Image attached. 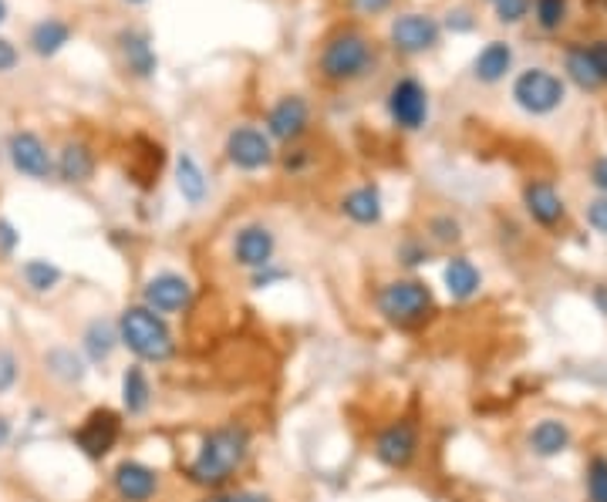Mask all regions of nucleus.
Here are the masks:
<instances>
[{
  "label": "nucleus",
  "instance_id": "nucleus-1",
  "mask_svg": "<svg viewBox=\"0 0 607 502\" xmlns=\"http://www.w3.org/2000/svg\"><path fill=\"white\" fill-rule=\"evenodd\" d=\"M250 452H253V432L243 422H219L199 435L196 452L183 466V479L203 492L230 489V482L243 472Z\"/></svg>",
  "mask_w": 607,
  "mask_h": 502
},
{
  "label": "nucleus",
  "instance_id": "nucleus-2",
  "mask_svg": "<svg viewBox=\"0 0 607 502\" xmlns=\"http://www.w3.org/2000/svg\"><path fill=\"white\" fill-rule=\"evenodd\" d=\"M119 345L139 361V364H170L180 354L176 330L170 327V317L149 310L145 304H129L116 314Z\"/></svg>",
  "mask_w": 607,
  "mask_h": 502
},
{
  "label": "nucleus",
  "instance_id": "nucleus-3",
  "mask_svg": "<svg viewBox=\"0 0 607 502\" xmlns=\"http://www.w3.org/2000/svg\"><path fill=\"white\" fill-rule=\"evenodd\" d=\"M375 314L395 330H419L438 314V301L422 276H392L375 291Z\"/></svg>",
  "mask_w": 607,
  "mask_h": 502
},
{
  "label": "nucleus",
  "instance_id": "nucleus-4",
  "mask_svg": "<svg viewBox=\"0 0 607 502\" xmlns=\"http://www.w3.org/2000/svg\"><path fill=\"white\" fill-rule=\"evenodd\" d=\"M375 65H378L375 41L358 28H342V31L330 34L321 47V58H317L321 78L330 85H355V81L368 78L375 72Z\"/></svg>",
  "mask_w": 607,
  "mask_h": 502
},
{
  "label": "nucleus",
  "instance_id": "nucleus-5",
  "mask_svg": "<svg viewBox=\"0 0 607 502\" xmlns=\"http://www.w3.org/2000/svg\"><path fill=\"white\" fill-rule=\"evenodd\" d=\"M419 449H422V428L415 418L402 415V418H392L389 425H381L371 438V459L389 469V472H405L415 466L419 459Z\"/></svg>",
  "mask_w": 607,
  "mask_h": 502
},
{
  "label": "nucleus",
  "instance_id": "nucleus-6",
  "mask_svg": "<svg viewBox=\"0 0 607 502\" xmlns=\"http://www.w3.org/2000/svg\"><path fill=\"white\" fill-rule=\"evenodd\" d=\"M122 432H126V415L116 412V408H91L78 428L72 432V441H75V449L88 459V462H105L108 456H112L119 449V441H122Z\"/></svg>",
  "mask_w": 607,
  "mask_h": 502
},
{
  "label": "nucleus",
  "instance_id": "nucleus-7",
  "mask_svg": "<svg viewBox=\"0 0 607 502\" xmlns=\"http://www.w3.org/2000/svg\"><path fill=\"white\" fill-rule=\"evenodd\" d=\"M513 101L520 111H527L533 119L554 116V111L567 101V85L561 75L546 72V68H527L513 81Z\"/></svg>",
  "mask_w": 607,
  "mask_h": 502
},
{
  "label": "nucleus",
  "instance_id": "nucleus-8",
  "mask_svg": "<svg viewBox=\"0 0 607 502\" xmlns=\"http://www.w3.org/2000/svg\"><path fill=\"white\" fill-rule=\"evenodd\" d=\"M193 297H196V287H193V281L186 273L159 270V273L145 276L139 304H145L149 310H155L162 317H180L193 307Z\"/></svg>",
  "mask_w": 607,
  "mask_h": 502
},
{
  "label": "nucleus",
  "instance_id": "nucleus-9",
  "mask_svg": "<svg viewBox=\"0 0 607 502\" xmlns=\"http://www.w3.org/2000/svg\"><path fill=\"white\" fill-rule=\"evenodd\" d=\"M224 155L234 170L240 173H263L270 170L273 162H278V149H273V139L257 129V126H237L227 132V142H224Z\"/></svg>",
  "mask_w": 607,
  "mask_h": 502
},
{
  "label": "nucleus",
  "instance_id": "nucleus-10",
  "mask_svg": "<svg viewBox=\"0 0 607 502\" xmlns=\"http://www.w3.org/2000/svg\"><path fill=\"white\" fill-rule=\"evenodd\" d=\"M384 108H389L392 126L402 129V132H419V129H425V126H429V111H432L425 85H422L419 78H412V75L399 78V81L389 88Z\"/></svg>",
  "mask_w": 607,
  "mask_h": 502
},
{
  "label": "nucleus",
  "instance_id": "nucleus-11",
  "mask_svg": "<svg viewBox=\"0 0 607 502\" xmlns=\"http://www.w3.org/2000/svg\"><path fill=\"white\" fill-rule=\"evenodd\" d=\"M8 159L14 165V173H21L24 179L34 183H47L54 176V152L47 149V142L31 132V129H18L8 139Z\"/></svg>",
  "mask_w": 607,
  "mask_h": 502
},
{
  "label": "nucleus",
  "instance_id": "nucleus-12",
  "mask_svg": "<svg viewBox=\"0 0 607 502\" xmlns=\"http://www.w3.org/2000/svg\"><path fill=\"white\" fill-rule=\"evenodd\" d=\"M230 257L240 270L253 273L278 260V233L267 222H243L230 240Z\"/></svg>",
  "mask_w": 607,
  "mask_h": 502
},
{
  "label": "nucleus",
  "instance_id": "nucleus-13",
  "mask_svg": "<svg viewBox=\"0 0 607 502\" xmlns=\"http://www.w3.org/2000/svg\"><path fill=\"white\" fill-rule=\"evenodd\" d=\"M311 129V105L304 95H284L270 105L267 111V122H263V132L273 139V142H284V145H294L304 139V132Z\"/></svg>",
  "mask_w": 607,
  "mask_h": 502
},
{
  "label": "nucleus",
  "instance_id": "nucleus-14",
  "mask_svg": "<svg viewBox=\"0 0 607 502\" xmlns=\"http://www.w3.org/2000/svg\"><path fill=\"white\" fill-rule=\"evenodd\" d=\"M112 492L119 502H155L162 492V472L142 459H122L112 469Z\"/></svg>",
  "mask_w": 607,
  "mask_h": 502
},
{
  "label": "nucleus",
  "instance_id": "nucleus-15",
  "mask_svg": "<svg viewBox=\"0 0 607 502\" xmlns=\"http://www.w3.org/2000/svg\"><path fill=\"white\" fill-rule=\"evenodd\" d=\"M389 41L399 54L415 58V54H425L443 41V24L429 14H399L389 28Z\"/></svg>",
  "mask_w": 607,
  "mask_h": 502
},
{
  "label": "nucleus",
  "instance_id": "nucleus-16",
  "mask_svg": "<svg viewBox=\"0 0 607 502\" xmlns=\"http://www.w3.org/2000/svg\"><path fill=\"white\" fill-rule=\"evenodd\" d=\"M523 209H527V216L536 222V227H543V230H557L561 222L567 219L564 196L557 193L554 183H546V179H530L523 186Z\"/></svg>",
  "mask_w": 607,
  "mask_h": 502
},
{
  "label": "nucleus",
  "instance_id": "nucleus-17",
  "mask_svg": "<svg viewBox=\"0 0 607 502\" xmlns=\"http://www.w3.org/2000/svg\"><path fill=\"white\" fill-rule=\"evenodd\" d=\"M119 327H116V317H91L85 327H82V338H78V351L82 358L88 361V368H101L116 358L119 351Z\"/></svg>",
  "mask_w": 607,
  "mask_h": 502
},
{
  "label": "nucleus",
  "instance_id": "nucleus-18",
  "mask_svg": "<svg viewBox=\"0 0 607 502\" xmlns=\"http://www.w3.org/2000/svg\"><path fill=\"white\" fill-rule=\"evenodd\" d=\"M116 44H119V54H122V68H126L132 78L149 81V78L159 72V54H155V47H152L149 31H142V28H126V31H119Z\"/></svg>",
  "mask_w": 607,
  "mask_h": 502
},
{
  "label": "nucleus",
  "instance_id": "nucleus-19",
  "mask_svg": "<svg viewBox=\"0 0 607 502\" xmlns=\"http://www.w3.org/2000/svg\"><path fill=\"white\" fill-rule=\"evenodd\" d=\"M98 170V155L88 142L82 139H68L58 155H54V176H58L65 186H85L95 179Z\"/></svg>",
  "mask_w": 607,
  "mask_h": 502
},
{
  "label": "nucleus",
  "instance_id": "nucleus-20",
  "mask_svg": "<svg viewBox=\"0 0 607 502\" xmlns=\"http://www.w3.org/2000/svg\"><path fill=\"white\" fill-rule=\"evenodd\" d=\"M119 402H122V415L126 418H145L152 412L155 388H152V378H149L145 364L132 361L122 371V378H119Z\"/></svg>",
  "mask_w": 607,
  "mask_h": 502
},
{
  "label": "nucleus",
  "instance_id": "nucleus-21",
  "mask_svg": "<svg viewBox=\"0 0 607 502\" xmlns=\"http://www.w3.org/2000/svg\"><path fill=\"white\" fill-rule=\"evenodd\" d=\"M443 287H446L449 301L469 304V301H476L479 291H483V270H479L469 257L453 253V257L443 263Z\"/></svg>",
  "mask_w": 607,
  "mask_h": 502
},
{
  "label": "nucleus",
  "instance_id": "nucleus-22",
  "mask_svg": "<svg viewBox=\"0 0 607 502\" xmlns=\"http://www.w3.org/2000/svg\"><path fill=\"white\" fill-rule=\"evenodd\" d=\"M574 441V432L564 418H540L527 432V449L536 459H561Z\"/></svg>",
  "mask_w": 607,
  "mask_h": 502
},
{
  "label": "nucleus",
  "instance_id": "nucleus-23",
  "mask_svg": "<svg viewBox=\"0 0 607 502\" xmlns=\"http://www.w3.org/2000/svg\"><path fill=\"white\" fill-rule=\"evenodd\" d=\"M41 364H44V374L51 381H58L62 388H82L85 378H88V371H91L88 361L82 358V351L72 348V345H54V348H47L44 358H41Z\"/></svg>",
  "mask_w": 607,
  "mask_h": 502
},
{
  "label": "nucleus",
  "instance_id": "nucleus-24",
  "mask_svg": "<svg viewBox=\"0 0 607 502\" xmlns=\"http://www.w3.org/2000/svg\"><path fill=\"white\" fill-rule=\"evenodd\" d=\"M342 216L355 227H378L384 219V199H381V189L375 183H361L355 189H348L338 203Z\"/></svg>",
  "mask_w": 607,
  "mask_h": 502
},
{
  "label": "nucleus",
  "instance_id": "nucleus-25",
  "mask_svg": "<svg viewBox=\"0 0 607 502\" xmlns=\"http://www.w3.org/2000/svg\"><path fill=\"white\" fill-rule=\"evenodd\" d=\"M176 189H180V196L189 209H199L209 199V176L199 165V159L189 155V152L176 155Z\"/></svg>",
  "mask_w": 607,
  "mask_h": 502
},
{
  "label": "nucleus",
  "instance_id": "nucleus-26",
  "mask_svg": "<svg viewBox=\"0 0 607 502\" xmlns=\"http://www.w3.org/2000/svg\"><path fill=\"white\" fill-rule=\"evenodd\" d=\"M72 24L62 21V18H44L37 21L31 31H28V47L37 54V58H54V54H62L72 41Z\"/></svg>",
  "mask_w": 607,
  "mask_h": 502
},
{
  "label": "nucleus",
  "instance_id": "nucleus-27",
  "mask_svg": "<svg viewBox=\"0 0 607 502\" xmlns=\"http://www.w3.org/2000/svg\"><path fill=\"white\" fill-rule=\"evenodd\" d=\"M513 68V47L507 41H489L473 62V78L483 85H496L503 81Z\"/></svg>",
  "mask_w": 607,
  "mask_h": 502
},
{
  "label": "nucleus",
  "instance_id": "nucleus-28",
  "mask_svg": "<svg viewBox=\"0 0 607 502\" xmlns=\"http://www.w3.org/2000/svg\"><path fill=\"white\" fill-rule=\"evenodd\" d=\"M21 281H24V287H28L31 294L47 297V294H54V291L62 287L65 270H62L58 263L44 260V257H34V260H24V263H21Z\"/></svg>",
  "mask_w": 607,
  "mask_h": 502
},
{
  "label": "nucleus",
  "instance_id": "nucleus-29",
  "mask_svg": "<svg viewBox=\"0 0 607 502\" xmlns=\"http://www.w3.org/2000/svg\"><path fill=\"white\" fill-rule=\"evenodd\" d=\"M162 162H165L162 145L145 139V135H136V142H132V176H136L139 186H152L155 183Z\"/></svg>",
  "mask_w": 607,
  "mask_h": 502
},
{
  "label": "nucleus",
  "instance_id": "nucleus-30",
  "mask_svg": "<svg viewBox=\"0 0 607 502\" xmlns=\"http://www.w3.org/2000/svg\"><path fill=\"white\" fill-rule=\"evenodd\" d=\"M425 240H429V247L449 250V247L463 243V222L453 212H435L425 219Z\"/></svg>",
  "mask_w": 607,
  "mask_h": 502
},
{
  "label": "nucleus",
  "instance_id": "nucleus-31",
  "mask_svg": "<svg viewBox=\"0 0 607 502\" xmlns=\"http://www.w3.org/2000/svg\"><path fill=\"white\" fill-rule=\"evenodd\" d=\"M564 68H567V78L581 88V91H597L600 88V78L587 58V47H571L567 58H564Z\"/></svg>",
  "mask_w": 607,
  "mask_h": 502
},
{
  "label": "nucleus",
  "instance_id": "nucleus-32",
  "mask_svg": "<svg viewBox=\"0 0 607 502\" xmlns=\"http://www.w3.org/2000/svg\"><path fill=\"white\" fill-rule=\"evenodd\" d=\"M395 260L405 266V270H419L432 260V247L425 237H405L399 247H395Z\"/></svg>",
  "mask_w": 607,
  "mask_h": 502
},
{
  "label": "nucleus",
  "instance_id": "nucleus-33",
  "mask_svg": "<svg viewBox=\"0 0 607 502\" xmlns=\"http://www.w3.org/2000/svg\"><path fill=\"white\" fill-rule=\"evenodd\" d=\"M584 489L587 502H607V459L594 456L584 469Z\"/></svg>",
  "mask_w": 607,
  "mask_h": 502
},
{
  "label": "nucleus",
  "instance_id": "nucleus-34",
  "mask_svg": "<svg viewBox=\"0 0 607 502\" xmlns=\"http://www.w3.org/2000/svg\"><path fill=\"white\" fill-rule=\"evenodd\" d=\"M533 18L543 31H561L567 21V0H533Z\"/></svg>",
  "mask_w": 607,
  "mask_h": 502
},
{
  "label": "nucleus",
  "instance_id": "nucleus-35",
  "mask_svg": "<svg viewBox=\"0 0 607 502\" xmlns=\"http://www.w3.org/2000/svg\"><path fill=\"white\" fill-rule=\"evenodd\" d=\"M291 270L284 266V263H278V260H273L270 266H263V270H253L250 273V291H273V287H281V284H288L291 281Z\"/></svg>",
  "mask_w": 607,
  "mask_h": 502
},
{
  "label": "nucleus",
  "instance_id": "nucleus-36",
  "mask_svg": "<svg viewBox=\"0 0 607 502\" xmlns=\"http://www.w3.org/2000/svg\"><path fill=\"white\" fill-rule=\"evenodd\" d=\"M18 381H21V361L8 345H0V399L11 395Z\"/></svg>",
  "mask_w": 607,
  "mask_h": 502
},
{
  "label": "nucleus",
  "instance_id": "nucleus-37",
  "mask_svg": "<svg viewBox=\"0 0 607 502\" xmlns=\"http://www.w3.org/2000/svg\"><path fill=\"white\" fill-rule=\"evenodd\" d=\"M206 499L209 502H273V495L260 489H219V492H209Z\"/></svg>",
  "mask_w": 607,
  "mask_h": 502
},
{
  "label": "nucleus",
  "instance_id": "nucleus-38",
  "mask_svg": "<svg viewBox=\"0 0 607 502\" xmlns=\"http://www.w3.org/2000/svg\"><path fill=\"white\" fill-rule=\"evenodd\" d=\"M530 4L533 0H496V18H500L503 24H517L530 14Z\"/></svg>",
  "mask_w": 607,
  "mask_h": 502
},
{
  "label": "nucleus",
  "instance_id": "nucleus-39",
  "mask_svg": "<svg viewBox=\"0 0 607 502\" xmlns=\"http://www.w3.org/2000/svg\"><path fill=\"white\" fill-rule=\"evenodd\" d=\"M584 219H587V227L600 237H607V196H597L587 203L584 209Z\"/></svg>",
  "mask_w": 607,
  "mask_h": 502
},
{
  "label": "nucleus",
  "instance_id": "nucleus-40",
  "mask_svg": "<svg viewBox=\"0 0 607 502\" xmlns=\"http://www.w3.org/2000/svg\"><path fill=\"white\" fill-rule=\"evenodd\" d=\"M21 247V230L8 216H0V257H14Z\"/></svg>",
  "mask_w": 607,
  "mask_h": 502
},
{
  "label": "nucleus",
  "instance_id": "nucleus-41",
  "mask_svg": "<svg viewBox=\"0 0 607 502\" xmlns=\"http://www.w3.org/2000/svg\"><path fill=\"white\" fill-rule=\"evenodd\" d=\"M311 162H314L311 149H291V152H284V155H281L284 173H291V176H301V173H307V165H311Z\"/></svg>",
  "mask_w": 607,
  "mask_h": 502
},
{
  "label": "nucleus",
  "instance_id": "nucleus-42",
  "mask_svg": "<svg viewBox=\"0 0 607 502\" xmlns=\"http://www.w3.org/2000/svg\"><path fill=\"white\" fill-rule=\"evenodd\" d=\"M587 58H590V65H594V72H597V78H600V85H607V41L587 44Z\"/></svg>",
  "mask_w": 607,
  "mask_h": 502
},
{
  "label": "nucleus",
  "instance_id": "nucleus-43",
  "mask_svg": "<svg viewBox=\"0 0 607 502\" xmlns=\"http://www.w3.org/2000/svg\"><path fill=\"white\" fill-rule=\"evenodd\" d=\"M348 4H351V11H358L365 18H378V14L389 11L395 0H348Z\"/></svg>",
  "mask_w": 607,
  "mask_h": 502
},
{
  "label": "nucleus",
  "instance_id": "nucleus-44",
  "mask_svg": "<svg viewBox=\"0 0 607 502\" xmlns=\"http://www.w3.org/2000/svg\"><path fill=\"white\" fill-rule=\"evenodd\" d=\"M18 62H21L18 47H14V44H11L8 37H0V75L14 72V68H18Z\"/></svg>",
  "mask_w": 607,
  "mask_h": 502
},
{
  "label": "nucleus",
  "instance_id": "nucleus-45",
  "mask_svg": "<svg viewBox=\"0 0 607 502\" xmlns=\"http://www.w3.org/2000/svg\"><path fill=\"white\" fill-rule=\"evenodd\" d=\"M590 183H594V189L600 196H607V155L594 159V165H590Z\"/></svg>",
  "mask_w": 607,
  "mask_h": 502
},
{
  "label": "nucleus",
  "instance_id": "nucleus-46",
  "mask_svg": "<svg viewBox=\"0 0 607 502\" xmlns=\"http://www.w3.org/2000/svg\"><path fill=\"white\" fill-rule=\"evenodd\" d=\"M446 28L449 31H459V34H466V31H473L476 28V21H473V14L469 11H449V18H446Z\"/></svg>",
  "mask_w": 607,
  "mask_h": 502
},
{
  "label": "nucleus",
  "instance_id": "nucleus-47",
  "mask_svg": "<svg viewBox=\"0 0 607 502\" xmlns=\"http://www.w3.org/2000/svg\"><path fill=\"white\" fill-rule=\"evenodd\" d=\"M590 301H594L597 314H604V317H607V284H594V291H590Z\"/></svg>",
  "mask_w": 607,
  "mask_h": 502
},
{
  "label": "nucleus",
  "instance_id": "nucleus-48",
  "mask_svg": "<svg viewBox=\"0 0 607 502\" xmlns=\"http://www.w3.org/2000/svg\"><path fill=\"white\" fill-rule=\"evenodd\" d=\"M11 438H14V422L11 415H0V449H8Z\"/></svg>",
  "mask_w": 607,
  "mask_h": 502
},
{
  "label": "nucleus",
  "instance_id": "nucleus-49",
  "mask_svg": "<svg viewBox=\"0 0 607 502\" xmlns=\"http://www.w3.org/2000/svg\"><path fill=\"white\" fill-rule=\"evenodd\" d=\"M4 21H8V4L0 0V24H4Z\"/></svg>",
  "mask_w": 607,
  "mask_h": 502
},
{
  "label": "nucleus",
  "instance_id": "nucleus-50",
  "mask_svg": "<svg viewBox=\"0 0 607 502\" xmlns=\"http://www.w3.org/2000/svg\"><path fill=\"white\" fill-rule=\"evenodd\" d=\"M129 4H145V0H129Z\"/></svg>",
  "mask_w": 607,
  "mask_h": 502
},
{
  "label": "nucleus",
  "instance_id": "nucleus-51",
  "mask_svg": "<svg viewBox=\"0 0 607 502\" xmlns=\"http://www.w3.org/2000/svg\"><path fill=\"white\" fill-rule=\"evenodd\" d=\"M199 502H209V499H199Z\"/></svg>",
  "mask_w": 607,
  "mask_h": 502
},
{
  "label": "nucleus",
  "instance_id": "nucleus-52",
  "mask_svg": "<svg viewBox=\"0 0 607 502\" xmlns=\"http://www.w3.org/2000/svg\"><path fill=\"white\" fill-rule=\"evenodd\" d=\"M489 4H496V0H489Z\"/></svg>",
  "mask_w": 607,
  "mask_h": 502
}]
</instances>
